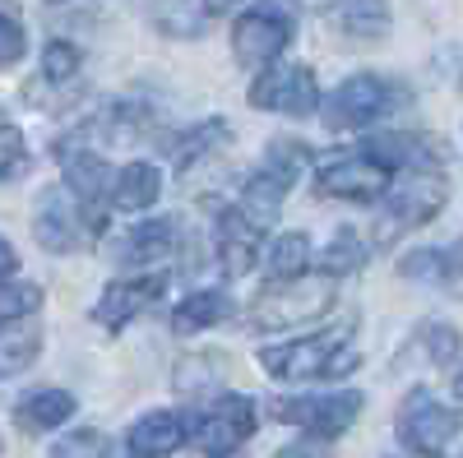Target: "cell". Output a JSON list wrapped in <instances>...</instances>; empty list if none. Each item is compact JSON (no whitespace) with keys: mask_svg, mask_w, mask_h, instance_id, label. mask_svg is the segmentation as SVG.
Instances as JSON below:
<instances>
[{"mask_svg":"<svg viewBox=\"0 0 463 458\" xmlns=\"http://www.w3.org/2000/svg\"><path fill=\"white\" fill-rule=\"evenodd\" d=\"M148 19L163 37H176V42H190V37L204 33L209 10L200 0H148Z\"/></svg>","mask_w":463,"mask_h":458,"instance_id":"23","label":"cell"},{"mask_svg":"<svg viewBox=\"0 0 463 458\" xmlns=\"http://www.w3.org/2000/svg\"><path fill=\"white\" fill-rule=\"evenodd\" d=\"M24 51H28V33H24V23H19L14 14H0V70L14 65V61H24Z\"/></svg>","mask_w":463,"mask_h":458,"instance_id":"36","label":"cell"},{"mask_svg":"<svg viewBox=\"0 0 463 458\" xmlns=\"http://www.w3.org/2000/svg\"><path fill=\"white\" fill-rule=\"evenodd\" d=\"M412 348L427 357L431 366H454L458 361V348H463V333L445 320H427L417 333H412Z\"/></svg>","mask_w":463,"mask_h":458,"instance_id":"28","label":"cell"},{"mask_svg":"<svg viewBox=\"0 0 463 458\" xmlns=\"http://www.w3.org/2000/svg\"><path fill=\"white\" fill-rule=\"evenodd\" d=\"M167 296V274L153 269V274H135V278H116L102 287V296L93 301V320L107 333H121L126 324H135L144 311H153Z\"/></svg>","mask_w":463,"mask_h":458,"instance_id":"12","label":"cell"},{"mask_svg":"<svg viewBox=\"0 0 463 458\" xmlns=\"http://www.w3.org/2000/svg\"><path fill=\"white\" fill-rule=\"evenodd\" d=\"M218 370H222L218 357H185V361L176 366V394H185V398H204V394H213Z\"/></svg>","mask_w":463,"mask_h":458,"instance_id":"32","label":"cell"},{"mask_svg":"<svg viewBox=\"0 0 463 458\" xmlns=\"http://www.w3.org/2000/svg\"><path fill=\"white\" fill-rule=\"evenodd\" d=\"M33 237L47 255H74L89 237V222H84V209L70 190H43L33 204Z\"/></svg>","mask_w":463,"mask_h":458,"instance_id":"13","label":"cell"},{"mask_svg":"<svg viewBox=\"0 0 463 458\" xmlns=\"http://www.w3.org/2000/svg\"><path fill=\"white\" fill-rule=\"evenodd\" d=\"M28 172V144H24V130L0 121V181H14Z\"/></svg>","mask_w":463,"mask_h":458,"instance_id":"34","label":"cell"},{"mask_svg":"<svg viewBox=\"0 0 463 458\" xmlns=\"http://www.w3.org/2000/svg\"><path fill=\"white\" fill-rule=\"evenodd\" d=\"M399 274L412 283H436V287H458L463 283V241L454 246H421L399 259Z\"/></svg>","mask_w":463,"mask_h":458,"instance_id":"18","label":"cell"},{"mask_svg":"<svg viewBox=\"0 0 463 458\" xmlns=\"http://www.w3.org/2000/svg\"><path fill=\"white\" fill-rule=\"evenodd\" d=\"M264 269L274 283H292V278H306L311 269V237L306 232H283L264 246Z\"/></svg>","mask_w":463,"mask_h":458,"instance_id":"24","label":"cell"},{"mask_svg":"<svg viewBox=\"0 0 463 458\" xmlns=\"http://www.w3.org/2000/svg\"><path fill=\"white\" fill-rule=\"evenodd\" d=\"M463 431V412L445 407L431 389H412L403 403H399V416H394V435L408 453L417 458H440Z\"/></svg>","mask_w":463,"mask_h":458,"instance_id":"4","label":"cell"},{"mask_svg":"<svg viewBox=\"0 0 463 458\" xmlns=\"http://www.w3.org/2000/svg\"><path fill=\"white\" fill-rule=\"evenodd\" d=\"M449 200L445 172H403L394 176L390 195H384V222H380V241H394L412 227H427Z\"/></svg>","mask_w":463,"mask_h":458,"instance_id":"6","label":"cell"},{"mask_svg":"<svg viewBox=\"0 0 463 458\" xmlns=\"http://www.w3.org/2000/svg\"><path fill=\"white\" fill-rule=\"evenodd\" d=\"M37 311H43V287L37 283H19V278L0 283V329H10V324H19Z\"/></svg>","mask_w":463,"mask_h":458,"instance_id":"30","label":"cell"},{"mask_svg":"<svg viewBox=\"0 0 463 458\" xmlns=\"http://www.w3.org/2000/svg\"><path fill=\"white\" fill-rule=\"evenodd\" d=\"M311 158H316V153L306 148V144H297V139H274V144L264 148V167L279 172L283 181H297L306 167H311Z\"/></svg>","mask_w":463,"mask_h":458,"instance_id":"33","label":"cell"},{"mask_svg":"<svg viewBox=\"0 0 463 458\" xmlns=\"http://www.w3.org/2000/svg\"><path fill=\"white\" fill-rule=\"evenodd\" d=\"M47 458H111V449H107L102 431H70L65 440L52 444Z\"/></svg>","mask_w":463,"mask_h":458,"instance_id":"35","label":"cell"},{"mask_svg":"<svg viewBox=\"0 0 463 458\" xmlns=\"http://www.w3.org/2000/svg\"><path fill=\"white\" fill-rule=\"evenodd\" d=\"M250 107L274 117H311L320 107V84L311 65H274L250 84Z\"/></svg>","mask_w":463,"mask_h":458,"instance_id":"11","label":"cell"},{"mask_svg":"<svg viewBox=\"0 0 463 458\" xmlns=\"http://www.w3.org/2000/svg\"><path fill=\"white\" fill-rule=\"evenodd\" d=\"M297 33V14L292 0H260L255 10H246L237 23H232V56H237L241 70H274L279 56L292 47Z\"/></svg>","mask_w":463,"mask_h":458,"instance_id":"3","label":"cell"},{"mask_svg":"<svg viewBox=\"0 0 463 458\" xmlns=\"http://www.w3.org/2000/svg\"><path fill=\"white\" fill-rule=\"evenodd\" d=\"M334 283L329 274H306V278H292V283H279L274 292H264L250 311V329L269 333V329H292V324H306L325 315L334 305Z\"/></svg>","mask_w":463,"mask_h":458,"instance_id":"5","label":"cell"},{"mask_svg":"<svg viewBox=\"0 0 463 458\" xmlns=\"http://www.w3.org/2000/svg\"><path fill=\"white\" fill-rule=\"evenodd\" d=\"M56 158H61V172H65V190L84 209V222H89V237H98L107 227V209H111V190H116V172L102 163V153L84 148V144H56Z\"/></svg>","mask_w":463,"mask_h":458,"instance_id":"8","label":"cell"},{"mask_svg":"<svg viewBox=\"0 0 463 458\" xmlns=\"http://www.w3.org/2000/svg\"><path fill=\"white\" fill-rule=\"evenodd\" d=\"M449 389H454V398H458V403H463V366H458V370H454V379H449Z\"/></svg>","mask_w":463,"mask_h":458,"instance_id":"39","label":"cell"},{"mask_svg":"<svg viewBox=\"0 0 463 458\" xmlns=\"http://www.w3.org/2000/svg\"><path fill=\"white\" fill-rule=\"evenodd\" d=\"M232 311H237V301H232L222 287H200V292H190L172 305V333H181V338L204 333V329L222 324Z\"/></svg>","mask_w":463,"mask_h":458,"instance_id":"19","label":"cell"},{"mask_svg":"<svg viewBox=\"0 0 463 458\" xmlns=\"http://www.w3.org/2000/svg\"><path fill=\"white\" fill-rule=\"evenodd\" d=\"M213 250H218V264L227 278H241L250 274L255 264L264 259V232L232 204V209H218V227H213Z\"/></svg>","mask_w":463,"mask_h":458,"instance_id":"15","label":"cell"},{"mask_svg":"<svg viewBox=\"0 0 463 458\" xmlns=\"http://www.w3.org/2000/svg\"><path fill=\"white\" fill-rule=\"evenodd\" d=\"M260 407L250 394H218L204 412H195V444L204 458H237V449L255 435Z\"/></svg>","mask_w":463,"mask_h":458,"instance_id":"10","label":"cell"},{"mask_svg":"<svg viewBox=\"0 0 463 458\" xmlns=\"http://www.w3.org/2000/svg\"><path fill=\"white\" fill-rule=\"evenodd\" d=\"M190 435H195V416L176 412V407H158V412H144L139 422L126 435V453L130 458H167L176 453Z\"/></svg>","mask_w":463,"mask_h":458,"instance_id":"16","label":"cell"},{"mask_svg":"<svg viewBox=\"0 0 463 458\" xmlns=\"http://www.w3.org/2000/svg\"><path fill=\"white\" fill-rule=\"evenodd\" d=\"M80 65H84V51L74 42H65V37H52L43 47V84H52V89L70 84L74 74H80Z\"/></svg>","mask_w":463,"mask_h":458,"instance_id":"31","label":"cell"},{"mask_svg":"<svg viewBox=\"0 0 463 458\" xmlns=\"http://www.w3.org/2000/svg\"><path fill=\"white\" fill-rule=\"evenodd\" d=\"M237 5H241V0H204V10H209V14H232Z\"/></svg>","mask_w":463,"mask_h":458,"instance_id":"38","label":"cell"},{"mask_svg":"<svg viewBox=\"0 0 463 458\" xmlns=\"http://www.w3.org/2000/svg\"><path fill=\"white\" fill-rule=\"evenodd\" d=\"M375 163H384L394 176L403 172H445V139L436 135H412V130H384L362 144Z\"/></svg>","mask_w":463,"mask_h":458,"instance_id":"14","label":"cell"},{"mask_svg":"<svg viewBox=\"0 0 463 458\" xmlns=\"http://www.w3.org/2000/svg\"><path fill=\"white\" fill-rule=\"evenodd\" d=\"M288 190H292V181H283L279 172H269V167H260V172H250L246 176V185H241V200H237V209L260 227V232H269V227L279 222V213H283V200H288Z\"/></svg>","mask_w":463,"mask_h":458,"instance_id":"20","label":"cell"},{"mask_svg":"<svg viewBox=\"0 0 463 458\" xmlns=\"http://www.w3.org/2000/svg\"><path fill=\"white\" fill-rule=\"evenodd\" d=\"M366 394L338 389V394H306V398H274V422L301 426L311 440H338L362 416Z\"/></svg>","mask_w":463,"mask_h":458,"instance_id":"9","label":"cell"},{"mask_svg":"<svg viewBox=\"0 0 463 458\" xmlns=\"http://www.w3.org/2000/svg\"><path fill=\"white\" fill-rule=\"evenodd\" d=\"M366 264V241L357 227H338V232L329 237V246L320 250V274L329 278H343V274H357Z\"/></svg>","mask_w":463,"mask_h":458,"instance_id":"27","label":"cell"},{"mask_svg":"<svg viewBox=\"0 0 463 458\" xmlns=\"http://www.w3.org/2000/svg\"><path fill=\"white\" fill-rule=\"evenodd\" d=\"M306 5H316V10H329V5H334V0H306Z\"/></svg>","mask_w":463,"mask_h":458,"instance_id":"40","label":"cell"},{"mask_svg":"<svg viewBox=\"0 0 463 458\" xmlns=\"http://www.w3.org/2000/svg\"><path fill=\"white\" fill-rule=\"evenodd\" d=\"M181 246V222L176 218H144L116 246V259L121 264H139L144 274H153L158 264H167Z\"/></svg>","mask_w":463,"mask_h":458,"instance_id":"17","label":"cell"},{"mask_svg":"<svg viewBox=\"0 0 463 458\" xmlns=\"http://www.w3.org/2000/svg\"><path fill=\"white\" fill-rule=\"evenodd\" d=\"M43 352V333L37 329H24V333H5L0 329V379H10L19 370H28Z\"/></svg>","mask_w":463,"mask_h":458,"instance_id":"29","label":"cell"},{"mask_svg":"<svg viewBox=\"0 0 463 458\" xmlns=\"http://www.w3.org/2000/svg\"><path fill=\"white\" fill-rule=\"evenodd\" d=\"M195 458H204V453H195Z\"/></svg>","mask_w":463,"mask_h":458,"instance_id":"41","label":"cell"},{"mask_svg":"<svg viewBox=\"0 0 463 458\" xmlns=\"http://www.w3.org/2000/svg\"><path fill=\"white\" fill-rule=\"evenodd\" d=\"M74 416V394L65 389H33L14 403V426L24 435H47L56 426H65Z\"/></svg>","mask_w":463,"mask_h":458,"instance_id":"21","label":"cell"},{"mask_svg":"<svg viewBox=\"0 0 463 458\" xmlns=\"http://www.w3.org/2000/svg\"><path fill=\"white\" fill-rule=\"evenodd\" d=\"M316 185H320V195L329 200H353V204H375L390 195V185H394V172L375 163L366 148H353V153H334V158H320L316 163Z\"/></svg>","mask_w":463,"mask_h":458,"instance_id":"7","label":"cell"},{"mask_svg":"<svg viewBox=\"0 0 463 458\" xmlns=\"http://www.w3.org/2000/svg\"><path fill=\"white\" fill-rule=\"evenodd\" d=\"M232 139V126L222 121V117H209V121H200L195 130H185L181 139H176V172L181 176H190V172H195V163H204L209 158V153H218L222 144Z\"/></svg>","mask_w":463,"mask_h":458,"instance_id":"25","label":"cell"},{"mask_svg":"<svg viewBox=\"0 0 463 458\" xmlns=\"http://www.w3.org/2000/svg\"><path fill=\"white\" fill-rule=\"evenodd\" d=\"M163 195V172L153 163H126L116 172V190H111V209L121 213H139L148 204H158Z\"/></svg>","mask_w":463,"mask_h":458,"instance_id":"22","label":"cell"},{"mask_svg":"<svg viewBox=\"0 0 463 458\" xmlns=\"http://www.w3.org/2000/svg\"><path fill=\"white\" fill-rule=\"evenodd\" d=\"M357 361L362 357L353 352V324H334L292 342L260 348V366L269 370V379H338L357 370Z\"/></svg>","mask_w":463,"mask_h":458,"instance_id":"1","label":"cell"},{"mask_svg":"<svg viewBox=\"0 0 463 458\" xmlns=\"http://www.w3.org/2000/svg\"><path fill=\"white\" fill-rule=\"evenodd\" d=\"M343 33L357 37V42H375V37L390 33L394 14H390V0H343Z\"/></svg>","mask_w":463,"mask_h":458,"instance_id":"26","label":"cell"},{"mask_svg":"<svg viewBox=\"0 0 463 458\" xmlns=\"http://www.w3.org/2000/svg\"><path fill=\"white\" fill-rule=\"evenodd\" d=\"M412 93L408 84L399 79H384V74H353L343 79L329 98H325V126L334 135H347V130H366L384 117H394L399 107H408Z\"/></svg>","mask_w":463,"mask_h":458,"instance_id":"2","label":"cell"},{"mask_svg":"<svg viewBox=\"0 0 463 458\" xmlns=\"http://www.w3.org/2000/svg\"><path fill=\"white\" fill-rule=\"evenodd\" d=\"M14 274H19V250L0 241V283H14Z\"/></svg>","mask_w":463,"mask_h":458,"instance_id":"37","label":"cell"}]
</instances>
